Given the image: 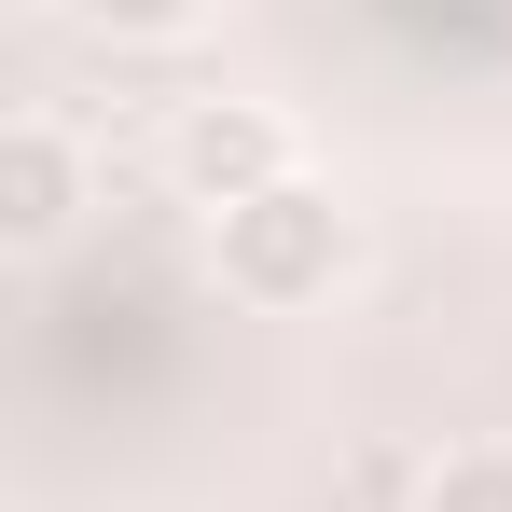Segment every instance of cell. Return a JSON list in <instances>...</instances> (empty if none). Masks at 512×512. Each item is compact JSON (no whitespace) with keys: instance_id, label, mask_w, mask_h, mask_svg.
<instances>
[{"instance_id":"obj_1","label":"cell","mask_w":512,"mask_h":512,"mask_svg":"<svg viewBox=\"0 0 512 512\" xmlns=\"http://www.w3.org/2000/svg\"><path fill=\"white\" fill-rule=\"evenodd\" d=\"M333 263H346V208L305 194V180L222 208V277H236L250 305H305V291H333Z\"/></svg>"},{"instance_id":"obj_2","label":"cell","mask_w":512,"mask_h":512,"mask_svg":"<svg viewBox=\"0 0 512 512\" xmlns=\"http://www.w3.org/2000/svg\"><path fill=\"white\" fill-rule=\"evenodd\" d=\"M277 180H291L277 111H236V97H222V111L180 125V194H194V208H250V194H277Z\"/></svg>"},{"instance_id":"obj_5","label":"cell","mask_w":512,"mask_h":512,"mask_svg":"<svg viewBox=\"0 0 512 512\" xmlns=\"http://www.w3.org/2000/svg\"><path fill=\"white\" fill-rule=\"evenodd\" d=\"M84 14H97V28H125V42H167L194 0H84Z\"/></svg>"},{"instance_id":"obj_3","label":"cell","mask_w":512,"mask_h":512,"mask_svg":"<svg viewBox=\"0 0 512 512\" xmlns=\"http://www.w3.org/2000/svg\"><path fill=\"white\" fill-rule=\"evenodd\" d=\"M56 222H70V139H56V125H14V139H0V236L42 250Z\"/></svg>"},{"instance_id":"obj_4","label":"cell","mask_w":512,"mask_h":512,"mask_svg":"<svg viewBox=\"0 0 512 512\" xmlns=\"http://www.w3.org/2000/svg\"><path fill=\"white\" fill-rule=\"evenodd\" d=\"M429 512H512V443H471L429 471Z\"/></svg>"}]
</instances>
